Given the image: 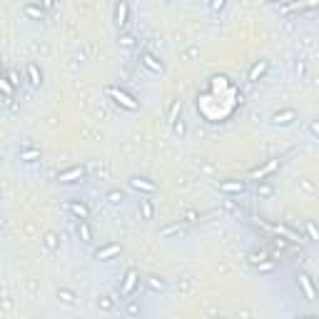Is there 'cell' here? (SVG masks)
<instances>
[{
    "instance_id": "obj_1",
    "label": "cell",
    "mask_w": 319,
    "mask_h": 319,
    "mask_svg": "<svg viewBox=\"0 0 319 319\" xmlns=\"http://www.w3.org/2000/svg\"><path fill=\"white\" fill-rule=\"evenodd\" d=\"M107 95L112 97V100H117L125 110H130V112H135V110H140V102L132 97V95H127L125 90H120V87H107Z\"/></svg>"
},
{
    "instance_id": "obj_2",
    "label": "cell",
    "mask_w": 319,
    "mask_h": 319,
    "mask_svg": "<svg viewBox=\"0 0 319 319\" xmlns=\"http://www.w3.org/2000/svg\"><path fill=\"white\" fill-rule=\"evenodd\" d=\"M127 185H130L135 192H140V197H147V195H155V192H157V185L150 182L147 177H137V175H135V177H130Z\"/></svg>"
},
{
    "instance_id": "obj_3",
    "label": "cell",
    "mask_w": 319,
    "mask_h": 319,
    "mask_svg": "<svg viewBox=\"0 0 319 319\" xmlns=\"http://www.w3.org/2000/svg\"><path fill=\"white\" fill-rule=\"evenodd\" d=\"M112 20H115V25L120 28V30H125L127 28V23H130V5L127 3H115L112 5Z\"/></svg>"
},
{
    "instance_id": "obj_4",
    "label": "cell",
    "mask_w": 319,
    "mask_h": 319,
    "mask_svg": "<svg viewBox=\"0 0 319 319\" xmlns=\"http://www.w3.org/2000/svg\"><path fill=\"white\" fill-rule=\"evenodd\" d=\"M140 284V274L135 272V269H127L125 272V277H122V284H120V297H130L132 292H135V287Z\"/></svg>"
},
{
    "instance_id": "obj_5",
    "label": "cell",
    "mask_w": 319,
    "mask_h": 319,
    "mask_svg": "<svg viewBox=\"0 0 319 319\" xmlns=\"http://www.w3.org/2000/svg\"><path fill=\"white\" fill-rule=\"evenodd\" d=\"M82 177H85V167H82V165H75V167L63 170V172L58 175V182H60V185H73V182H78V180H82Z\"/></svg>"
},
{
    "instance_id": "obj_6",
    "label": "cell",
    "mask_w": 319,
    "mask_h": 319,
    "mask_svg": "<svg viewBox=\"0 0 319 319\" xmlns=\"http://www.w3.org/2000/svg\"><path fill=\"white\" fill-rule=\"evenodd\" d=\"M217 187H220V192H225V195H242V192L247 190V182H244V180H222Z\"/></svg>"
},
{
    "instance_id": "obj_7",
    "label": "cell",
    "mask_w": 319,
    "mask_h": 319,
    "mask_svg": "<svg viewBox=\"0 0 319 319\" xmlns=\"http://www.w3.org/2000/svg\"><path fill=\"white\" fill-rule=\"evenodd\" d=\"M122 252V244H117V242H112V244H105V247H100V249H95V259L97 262H107V259H112V257H117Z\"/></svg>"
},
{
    "instance_id": "obj_8",
    "label": "cell",
    "mask_w": 319,
    "mask_h": 319,
    "mask_svg": "<svg viewBox=\"0 0 319 319\" xmlns=\"http://www.w3.org/2000/svg\"><path fill=\"white\" fill-rule=\"evenodd\" d=\"M68 212H70L78 222H82V220H87V217H90V207H87L85 202H75V200H70V202H68Z\"/></svg>"
},
{
    "instance_id": "obj_9",
    "label": "cell",
    "mask_w": 319,
    "mask_h": 319,
    "mask_svg": "<svg viewBox=\"0 0 319 319\" xmlns=\"http://www.w3.org/2000/svg\"><path fill=\"white\" fill-rule=\"evenodd\" d=\"M294 117H297L294 110H282V112H274V115H272V125H274V127H287V125L294 122Z\"/></svg>"
},
{
    "instance_id": "obj_10",
    "label": "cell",
    "mask_w": 319,
    "mask_h": 319,
    "mask_svg": "<svg viewBox=\"0 0 319 319\" xmlns=\"http://www.w3.org/2000/svg\"><path fill=\"white\" fill-rule=\"evenodd\" d=\"M277 167H279V160H269V162H267L264 167H257V170H252V172H249V180H264V177H267V175H272Z\"/></svg>"
},
{
    "instance_id": "obj_11",
    "label": "cell",
    "mask_w": 319,
    "mask_h": 319,
    "mask_svg": "<svg viewBox=\"0 0 319 319\" xmlns=\"http://www.w3.org/2000/svg\"><path fill=\"white\" fill-rule=\"evenodd\" d=\"M269 70V63L267 60H257L252 68H249V75H247V80L249 82H257V80H262L264 78V73Z\"/></svg>"
},
{
    "instance_id": "obj_12",
    "label": "cell",
    "mask_w": 319,
    "mask_h": 319,
    "mask_svg": "<svg viewBox=\"0 0 319 319\" xmlns=\"http://www.w3.org/2000/svg\"><path fill=\"white\" fill-rule=\"evenodd\" d=\"M25 75H28V80H30L33 87H40L43 85V73H40V68L35 63H28L25 65Z\"/></svg>"
},
{
    "instance_id": "obj_13",
    "label": "cell",
    "mask_w": 319,
    "mask_h": 319,
    "mask_svg": "<svg viewBox=\"0 0 319 319\" xmlns=\"http://www.w3.org/2000/svg\"><path fill=\"white\" fill-rule=\"evenodd\" d=\"M140 63H142V65H145V68H147L150 73H157V75H160V73H162V70H165V65H162V63H160V60H157V58H155L152 53H145Z\"/></svg>"
},
{
    "instance_id": "obj_14",
    "label": "cell",
    "mask_w": 319,
    "mask_h": 319,
    "mask_svg": "<svg viewBox=\"0 0 319 319\" xmlns=\"http://www.w3.org/2000/svg\"><path fill=\"white\" fill-rule=\"evenodd\" d=\"M299 284H302V289H304V294H307V302H314V297H317V292H314V284H312V277L309 274H299Z\"/></svg>"
},
{
    "instance_id": "obj_15",
    "label": "cell",
    "mask_w": 319,
    "mask_h": 319,
    "mask_svg": "<svg viewBox=\"0 0 319 319\" xmlns=\"http://www.w3.org/2000/svg\"><path fill=\"white\" fill-rule=\"evenodd\" d=\"M145 284H147L152 292H165V289H167V282H165L162 277H155V274H147V277H145Z\"/></svg>"
},
{
    "instance_id": "obj_16",
    "label": "cell",
    "mask_w": 319,
    "mask_h": 319,
    "mask_svg": "<svg viewBox=\"0 0 319 319\" xmlns=\"http://www.w3.org/2000/svg\"><path fill=\"white\" fill-rule=\"evenodd\" d=\"M18 157L23 160V162H35V160L43 157V152H40L38 147H23V150L18 152Z\"/></svg>"
},
{
    "instance_id": "obj_17",
    "label": "cell",
    "mask_w": 319,
    "mask_h": 319,
    "mask_svg": "<svg viewBox=\"0 0 319 319\" xmlns=\"http://www.w3.org/2000/svg\"><path fill=\"white\" fill-rule=\"evenodd\" d=\"M43 244H45L48 252H58V249H60V237H58V232H45V235H43Z\"/></svg>"
},
{
    "instance_id": "obj_18",
    "label": "cell",
    "mask_w": 319,
    "mask_h": 319,
    "mask_svg": "<svg viewBox=\"0 0 319 319\" xmlns=\"http://www.w3.org/2000/svg\"><path fill=\"white\" fill-rule=\"evenodd\" d=\"M23 13L30 18V20H43V8H40V3L35 5V3H28V5H23Z\"/></svg>"
},
{
    "instance_id": "obj_19",
    "label": "cell",
    "mask_w": 319,
    "mask_h": 319,
    "mask_svg": "<svg viewBox=\"0 0 319 319\" xmlns=\"http://www.w3.org/2000/svg\"><path fill=\"white\" fill-rule=\"evenodd\" d=\"M78 235H80V239H82L85 244H90V242H92V230H90V225H87V220H82V222H78Z\"/></svg>"
},
{
    "instance_id": "obj_20",
    "label": "cell",
    "mask_w": 319,
    "mask_h": 319,
    "mask_svg": "<svg viewBox=\"0 0 319 319\" xmlns=\"http://www.w3.org/2000/svg\"><path fill=\"white\" fill-rule=\"evenodd\" d=\"M140 312H142L140 302H137V299H127V304H125V314L132 319V317H140Z\"/></svg>"
},
{
    "instance_id": "obj_21",
    "label": "cell",
    "mask_w": 319,
    "mask_h": 319,
    "mask_svg": "<svg viewBox=\"0 0 319 319\" xmlns=\"http://www.w3.org/2000/svg\"><path fill=\"white\" fill-rule=\"evenodd\" d=\"M117 43H120V48H135V45H137V38H135L132 33H122V35L117 38Z\"/></svg>"
},
{
    "instance_id": "obj_22",
    "label": "cell",
    "mask_w": 319,
    "mask_h": 319,
    "mask_svg": "<svg viewBox=\"0 0 319 319\" xmlns=\"http://www.w3.org/2000/svg\"><path fill=\"white\" fill-rule=\"evenodd\" d=\"M140 207H142V217H145V220H152L155 210H152V202H150L147 197H140Z\"/></svg>"
},
{
    "instance_id": "obj_23",
    "label": "cell",
    "mask_w": 319,
    "mask_h": 319,
    "mask_svg": "<svg viewBox=\"0 0 319 319\" xmlns=\"http://www.w3.org/2000/svg\"><path fill=\"white\" fill-rule=\"evenodd\" d=\"M58 299H60V302H65V304H73V302H75V292H73V289L60 287V289H58Z\"/></svg>"
},
{
    "instance_id": "obj_24",
    "label": "cell",
    "mask_w": 319,
    "mask_h": 319,
    "mask_svg": "<svg viewBox=\"0 0 319 319\" xmlns=\"http://www.w3.org/2000/svg\"><path fill=\"white\" fill-rule=\"evenodd\" d=\"M122 200H125V192H122V190H110V192H107V202H110V205H120Z\"/></svg>"
},
{
    "instance_id": "obj_25",
    "label": "cell",
    "mask_w": 319,
    "mask_h": 319,
    "mask_svg": "<svg viewBox=\"0 0 319 319\" xmlns=\"http://www.w3.org/2000/svg\"><path fill=\"white\" fill-rule=\"evenodd\" d=\"M162 237H172V235H185V227L182 225H172V227H165L162 232H160Z\"/></svg>"
},
{
    "instance_id": "obj_26",
    "label": "cell",
    "mask_w": 319,
    "mask_h": 319,
    "mask_svg": "<svg viewBox=\"0 0 319 319\" xmlns=\"http://www.w3.org/2000/svg\"><path fill=\"white\" fill-rule=\"evenodd\" d=\"M247 259H249V264H252V267H257L259 262H264V259H267V252H249V257H247Z\"/></svg>"
},
{
    "instance_id": "obj_27",
    "label": "cell",
    "mask_w": 319,
    "mask_h": 319,
    "mask_svg": "<svg viewBox=\"0 0 319 319\" xmlns=\"http://www.w3.org/2000/svg\"><path fill=\"white\" fill-rule=\"evenodd\" d=\"M279 267V262L277 259H269V262H259L257 264V272H272V269H277Z\"/></svg>"
},
{
    "instance_id": "obj_28",
    "label": "cell",
    "mask_w": 319,
    "mask_h": 319,
    "mask_svg": "<svg viewBox=\"0 0 319 319\" xmlns=\"http://www.w3.org/2000/svg\"><path fill=\"white\" fill-rule=\"evenodd\" d=\"M97 307H100L102 312H110V309L115 307V302H112V297H100V299H97Z\"/></svg>"
},
{
    "instance_id": "obj_29",
    "label": "cell",
    "mask_w": 319,
    "mask_h": 319,
    "mask_svg": "<svg viewBox=\"0 0 319 319\" xmlns=\"http://www.w3.org/2000/svg\"><path fill=\"white\" fill-rule=\"evenodd\" d=\"M304 230H307V235H309V239H312V242H314V239H319V232H317V227H314V222H312V220L304 225Z\"/></svg>"
},
{
    "instance_id": "obj_30",
    "label": "cell",
    "mask_w": 319,
    "mask_h": 319,
    "mask_svg": "<svg viewBox=\"0 0 319 319\" xmlns=\"http://www.w3.org/2000/svg\"><path fill=\"white\" fill-rule=\"evenodd\" d=\"M8 85H10V87H18V85H20V75H18V70H10V73H8Z\"/></svg>"
},
{
    "instance_id": "obj_31",
    "label": "cell",
    "mask_w": 319,
    "mask_h": 319,
    "mask_svg": "<svg viewBox=\"0 0 319 319\" xmlns=\"http://www.w3.org/2000/svg\"><path fill=\"white\" fill-rule=\"evenodd\" d=\"M272 192H274L272 185H259V187H257V197H269Z\"/></svg>"
},
{
    "instance_id": "obj_32",
    "label": "cell",
    "mask_w": 319,
    "mask_h": 319,
    "mask_svg": "<svg viewBox=\"0 0 319 319\" xmlns=\"http://www.w3.org/2000/svg\"><path fill=\"white\" fill-rule=\"evenodd\" d=\"M172 130H175L177 137H182V135H185V122H182V120H175V122H172Z\"/></svg>"
},
{
    "instance_id": "obj_33",
    "label": "cell",
    "mask_w": 319,
    "mask_h": 319,
    "mask_svg": "<svg viewBox=\"0 0 319 319\" xmlns=\"http://www.w3.org/2000/svg\"><path fill=\"white\" fill-rule=\"evenodd\" d=\"M180 107H182V102H180V100H175V105H172V112H170V122H175V120H177V112H180Z\"/></svg>"
},
{
    "instance_id": "obj_34",
    "label": "cell",
    "mask_w": 319,
    "mask_h": 319,
    "mask_svg": "<svg viewBox=\"0 0 319 319\" xmlns=\"http://www.w3.org/2000/svg\"><path fill=\"white\" fill-rule=\"evenodd\" d=\"M0 90H3L5 95H13V87H10V85H8V82L3 80V78H0Z\"/></svg>"
},
{
    "instance_id": "obj_35",
    "label": "cell",
    "mask_w": 319,
    "mask_h": 319,
    "mask_svg": "<svg viewBox=\"0 0 319 319\" xmlns=\"http://www.w3.org/2000/svg\"><path fill=\"white\" fill-rule=\"evenodd\" d=\"M197 217H200L197 212H185V217H182V220H185V222H195Z\"/></svg>"
},
{
    "instance_id": "obj_36",
    "label": "cell",
    "mask_w": 319,
    "mask_h": 319,
    "mask_svg": "<svg viewBox=\"0 0 319 319\" xmlns=\"http://www.w3.org/2000/svg\"><path fill=\"white\" fill-rule=\"evenodd\" d=\"M210 8H212V10H225V3H212Z\"/></svg>"
},
{
    "instance_id": "obj_37",
    "label": "cell",
    "mask_w": 319,
    "mask_h": 319,
    "mask_svg": "<svg viewBox=\"0 0 319 319\" xmlns=\"http://www.w3.org/2000/svg\"><path fill=\"white\" fill-rule=\"evenodd\" d=\"M195 55H197V48H190V50L185 53V58H195Z\"/></svg>"
},
{
    "instance_id": "obj_38",
    "label": "cell",
    "mask_w": 319,
    "mask_h": 319,
    "mask_svg": "<svg viewBox=\"0 0 319 319\" xmlns=\"http://www.w3.org/2000/svg\"><path fill=\"white\" fill-rule=\"evenodd\" d=\"M304 319H317V317H304Z\"/></svg>"
},
{
    "instance_id": "obj_39",
    "label": "cell",
    "mask_w": 319,
    "mask_h": 319,
    "mask_svg": "<svg viewBox=\"0 0 319 319\" xmlns=\"http://www.w3.org/2000/svg\"><path fill=\"white\" fill-rule=\"evenodd\" d=\"M0 73H3V63H0Z\"/></svg>"
},
{
    "instance_id": "obj_40",
    "label": "cell",
    "mask_w": 319,
    "mask_h": 319,
    "mask_svg": "<svg viewBox=\"0 0 319 319\" xmlns=\"http://www.w3.org/2000/svg\"><path fill=\"white\" fill-rule=\"evenodd\" d=\"M217 319H222V317H217Z\"/></svg>"
}]
</instances>
